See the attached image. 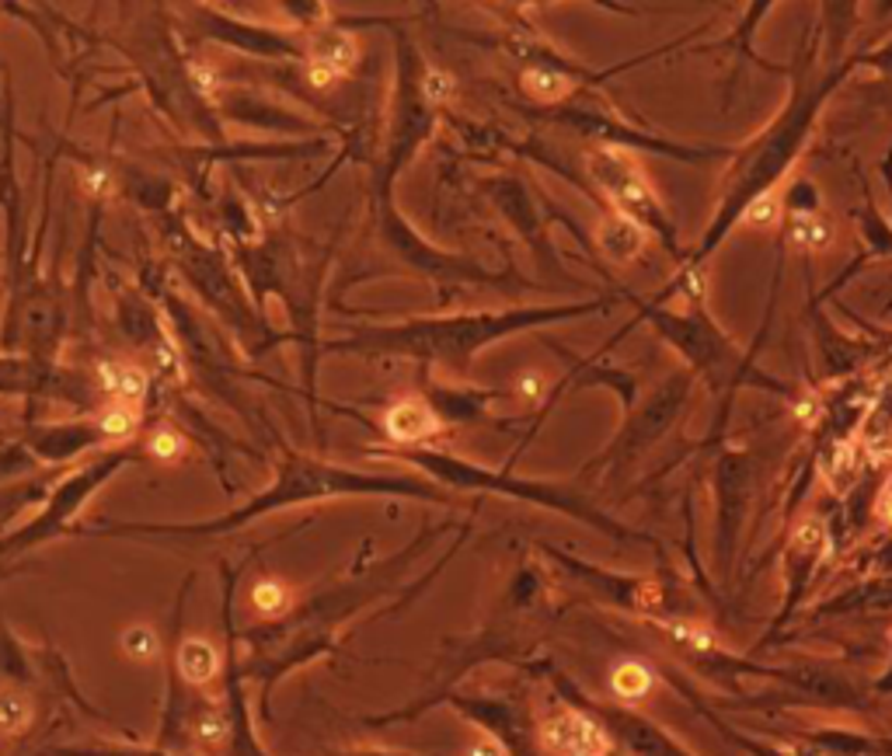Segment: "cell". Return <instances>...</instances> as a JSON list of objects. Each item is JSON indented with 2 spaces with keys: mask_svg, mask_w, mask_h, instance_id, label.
I'll return each mask as SVG.
<instances>
[{
  "mask_svg": "<svg viewBox=\"0 0 892 756\" xmlns=\"http://www.w3.org/2000/svg\"><path fill=\"white\" fill-rule=\"evenodd\" d=\"M342 496H412V499H446V491L433 481L408 478V474H370L355 467H338L328 461H314L303 453H287L276 471V481L258 491L255 499H248L241 509L227 513L220 520L206 523H157V526H116L119 534H174V537H220L248 526L258 516L279 513V509L303 505V502H321V499H342Z\"/></svg>",
  "mask_w": 892,
  "mask_h": 756,
  "instance_id": "cell-1",
  "label": "cell"
},
{
  "mask_svg": "<svg viewBox=\"0 0 892 756\" xmlns=\"http://www.w3.org/2000/svg\"><path fill=\"white\" fill-rule=\"evenodd\" d=\"M572 310H520V314H460V318H419L405 325H387V328H366L360 336L346 342H332L328 349H342V353H398V356H415L425 363L450 366V370H463L471 356L481 345L495 339L520 331L538 321H555L579 314Z\"/></svg>",
  "mask_w": 892,
  "mask_h": 756,
  "instance_id": "cell-2",
  "label": "cell"
},
{
  "mask_svg": "<svg viewBox=\"0 0 892 756\" xmlns=\"http://www.w3.org/2000/svg\"><path fill=\"white\" fill-rule=\"evenodd\" d=\"M586 171L593 174V182L606 192V199H611L620 214H628L641 227L663 223V209H659V199H655L649 179L624 150H617V147L590 150L586 154Z\"/></svg>",
  "mask_w": 892,
  "mask_h": 756,
  "instance_id": "cell-3",
  "label": "cell"
},
{
  "mask_svg": "<svg viewBox=\"0 0 892 756\" xmlns=\"http://www.w3.org/2000/svg\"><path fill=\"white\" fill-rule=\"evenodd\" d=\"M126 461H133V453H126V450H112V453H105V456H98L95 464H87V467H81L74 478H67L57 491H52V499H49V505H46V513L35 520L28 531H22L17 534V540H11V544H35V540H43V537H49L52 531H60V526L77 513V509L87 502V496H92L95 488H101L105 481L112 478V474L126 464Z\"/></svg>",
  "mask_w": 892,
  "mask_h": 756,
  "instance_id": "cell-4",
  "label": "cell"
},
{
  "mask_svg": "<svg viewBox=\"0 0 892 756\" xmlns=\"http://www.w3.org/2000/svg\"><path fill=\"white\" fill-rule=\"evenodd\" d=\"M541 746L551 756H606L614 749V735L596 715L562 708L541 722Z\"/></svg>",
  "mask_w": 892,
  "mask_h": 756,
  "instance_id": "cell-5",
  "label": "cell"
},
{
  "mask_svg": "<svg viewBox=\"0 0 892 756\" xmlns=\"http://www.w3.org/2000/svg\"><path fill=\"white\" fill-rule=\"evenodd\" d=\"M596 718L606 729H611L614 740H620L624 753H631V756H694L687 746L676 743L666 729H659L655 722H649V718H641L635 711L600 708Z\"/></svg>",
  "mask_w": 892,
  "mask_h": 756,
  "instance_id": "cell-6",
  "label": "cell"
},
{
  "mask_svg": "<svg viewBox=\"0 0 892 756\" xmlns=\"http://www.w3.org/2000/svg\"><path fill=\"white\" fill-rule=\"evenodd\" d=\"M355 57H360V49H355V39L349 32L321 28L308 42V81L314 87H332L355 66Z\"/></svg>",
  "mask_w": 892,
  "mask_h": 756,
  "instance_id": "cell-7",
  "label": "cell"
},
{
  "mask_svg": "<svg viewBox=\"0 0 892 756\" xmlns=\"http://www.w3.org/2000/svg\"><path fill=\"white\" fill-rule=\"evenodd\" d=\"M384 436L390 439V443H398V447H422V443H430V439L443 429V418L439 412L433 409V401H425V398H401L395 401L390 409L384 412Z\"/></svg>",
  "mask_w": 892,
  "mask_h": 756,
  "instance_id": "cell-8",
  "label": "cell"
},
{
  "mask_svg": "<svg viewBox=\"0 0 892 756\" xmlns=\"http://www.w3.org/2000/svg\"><path fill=\"white\" fill-rule=\"evenodd\" d=\"M596 244H600V252H603L606 261H614V266H628V261H635L641 252H646L649 227H641L628 214H614V217H606L596 227Z\"/></svg>",
  "mask_w": 892,
  "mask_h": 756,
  "instance_id": "cell-9",
  "label": "cell"
},
{
  "mask_svg": "<svg viewBox=\"0 0 892 756\" xmlns=\"http://www.w3.org/2000/svg\"><path fill=\"white\" fill-rule=\"evenodd\" d=\"M178 673H182L189 687H209V683H217L224 673L220 648L200 635L185 638L182 645H178Z\"/></svg>",
  "mask_w": 892,
  "mask_h": 756,
  "instance_id": "cell-10",
  "label": "cell"
},
{
  "mask_svg": "<svg viewBox=\"0 0 892 756\" xmlns=\"http://www.w3.org/2000/svg\"><path fill=\"white\" fill-rule=\"evenodd\" d=\"M95 383H98V391H105L112 401H126V404H140L147 398V374L140 370L136 363H101L98 370H95Z\"/></svg>",
  "mask_w": 892,
  "mask_h": 756,
  "instance_id": "cell-11",
  "label": "cell"
},
{
  "mask_svg": "<svg viewBox=\"0 0 892 756\" xmlns=\"http://www.w3.org/2000/svg\"><path fill=\"white\" fill-rule=\"evenodd\" d=\"M57 387H60L57 374L46 370L43 363H28V359H0V391H14V394H32V391L60 394ZM60 398H63V394H60Z\"/></svg>",
  "mask_w": 892,
  "mask_h": 756,
  "instance_id": "cell-12",
  "label": "cell"
},
{
  "mask_svg": "<svg viewBox=\"0 0 892 756\" xmlns=\"http://www.w3.org/2000/svg\"><path fill=\"white\" fill-rule=\"evenodd\" d=\"M189 740L203 753H224L230 740H234V718L206 705L189 718Z\"/></svg>",
  "mask_w": 892,
  "mask_h": 756,
  "instance_id": "cell-13",
  "label": "cell"
},
{
  "mask_svg": "<svg viewBox=\"0 0 892 756\" xmlns=\"http://www.w3.org/2000/svg\"><path fill=\"white\" fill-rule=\"evenodd\" d=\"M611 691L620 705H638L655 691V673L641 659H620L611 670Z\"/></svg>",
  "mask_w": 892,
  "mask_h": 756,
  "instance_id": "cell-14",
  "label": "cell"
},
{
  "mask_svg": "<svg viewBox=\"0 0 892 756\" xmlns=\"http://www.w3.org/2000/svg\"><path fill=\"white\" fill-rule=\"evenodd\" d=\"M784 237H788V244L798 252H823L833 244L836 231L833 223L819 214H795L788 227H784Z\"/></svg>",
  "mask_w": 892,
  "mask_h": 756,
  "instance_id": "cell-15",
  "label": "cell"
},
{
  "mask_svg": "<svg viewBox=\"0 0 892 756\" xmlns=\"http://www.w3.org/2000/svg\"><path fill=\"white\" fill-rule=\"evenodd\" d=\"M32 722H35L32 697L14 687H0V735H22L32 729Z\"/></svg>",
  "mask_w": 892,
  "mask_h": 756,
  "instance_id": "cell-16",
  "label": "cell"
},
{
  "mask_svg": "<svg viewBox=\"0 0 892 756\" xmlns=\"http://www.w3.org/2000/svg\"><path fill=\"white\" fill-rule=\"evenodd\" d=\"M95 426L101 432V439H130L136 429H140V409L136 404H126V401H109L105 409L98 412Z\"/></svg>",
  "mask_w": 892,
  "mask_h": 756,
  "instance_id": "cell-17",
  "label": "cell"
},
{
  "mask_svg": "<svg viewBox=\"0 0 892 756\" xmlns=\"http://www.w3.org/2000/svg\"><path fill=\"white\" fill-rule=\"evenodd\" d=\"M523 87H527L530 98H538L544 105H555L562 98H568V92H572V81H568L565 74H558V70L530 66V70H523Z\"/></svg>",
  "mask_w": 892,
  "mask_h": 756,
  "instance_id": "cell-18",
  "label": "cell"
},
{
  "mask_svg": "<svg viewBox=\"0 0 892 756\" xmlns=\"http://www.w3.org/2000/svg\"><path fill=\"white\" fill-rule=\"evenodd\" d=\"M823 474L836 491H844L854 478H858V447H854L851 439L833 443L830 453L823 456Z\"/></svg>",
  "mask_w": 892,
  "mask_h": 756,
  "instance_id": "cell-19",
  "label": "cell"
},
{
  "mask_svg": "<svg viewBox=\"0 0 892 756\" xmlns=\"http://www.w3.org/2000/svg\"><path fill=\"white\" fill-rule=\"evenodd\" d=\"M293 603V593L282 578H258L252 586V607L262 613V618H282Z\"/></svg>",
  "mask_w": 892,
  "mask_h": 756,
  "instance_id": "cell-20",
  "label": "cell"
},
{
  "mask_svg": "<svg viewBox=\"0 0 892 756\" xmlns=\"http://www.w3.org/2000/svg\"><path fill=\"white\" fill-rule=\"evenodd\" d=\"M784 217V203L778 192H760V196L743 209V223L754 231H774Z\"/></svg>",
  "mask_w": 892,
  "mask_h": 756,
  "instance_id": "cell-21",
  "label": "cell"
},
{
  "mask_svg": "<svg viewBox=\"0 0 892 756\" xmlns=\"http://www.w3.org/2000/svg\"><path fill=\"white\" fill-rule=\"evenodd\" d=\"M185 453V436L171 429V426H157L150 436H147V456H154V461L160 464H171L178 461V456Z\"/></svg>",
  "mask_w": 892,
  "mask_h": 756,
  "instance_id": "cell-22",
  "label": "cell"
},
{
  "mask_svg": "<svg viewBox=\"0 0 892 756\" xmlns=\"http://www.w3.org/2000/svg\"><path fill=\"white\" fill-rule=\"evenodd\" d=\"M122 648H126L133 659H154L157 656V635L147 624H136V627L126 631V635H122Z\"/></svg>",
  "mask_w": 892,
  "mask_h": 756,
  "instance_id": "cell-23",
  "label": "cell"
},
{
  "mask_svg": "<svg viewBox=\"0 0 892 756\" xmlns=\"http://www.w3.org/2000/svg\"><path fill=\"white\" fill-rule=\"evenodd\" d=\"M463 756H509V749H506V743L498 740L495 732H481L478 740L463 749Z\"/></svg>",
  "mask_w": 892,
  "mask_h": 756,
  "instance_id": "cell-24",
  "label": "cell"
},
{
  "mask_svg": "<svg viewBox=\"0 0 892 756\" xmlns=\"http://www.w3.org/2000/svg\"><path fill=\"white\" fill-rule=\"evenodd\" d=\"M516 394H520L523 401H541L544 398V377L541 374H533V370H527V374H520L516 377Z\"/></svg>",
  "mask_w": 892,
  "mask_h": 756,
  "instance_id": "cell-25",
  "label": "cell"
},
{
  "mask_svg": "<svg viewBox=\"0 0 892 756\" xmlns=\"http://www.w3.org/2000/svg\"><path fill=\"white\" fill-rule=\"evenodd\" d=\"M819 412H823V404H819L816 394H806L795 404V415H798V422H806V426H812V422L819 418Z\"/></svg>",
  "mask_w": 892,
  "mask_h": 756,
  "instance_id": "cell-26",
  "label": "cell"
},
{
  "mask_svg": "<svg viewBox=\"0 0 892 756\" xmlns=\"http://www.w3.org/2000/svg\"><path fill=\"white\" fill-rule=\"evenodd\" d=\"M876 516L882 526H892V485H885L879 491V499H876Z\"/></svg>",
  "mask_w": 892,
  "mask_h": 756,
  "instance_id": "cell-27",
  "label": "cell"
},
{
  "mask_svg": "<svg viewBox=\"0 0 892 756\" xmlns=\"http://www.w3.org/2000/svg\"><path fill=\"white\" fill-rule=\"evenodd\" d=\"M606 756H631V753H624V749H611V753H606Z\"/></svg>",
  "mask_w": 892,
  "mask_h": 756,
  "instance_id": "cell-28",
  "label": "cell"
}]
</instances>
